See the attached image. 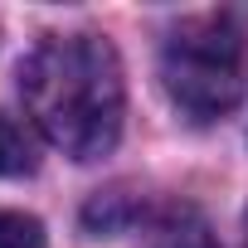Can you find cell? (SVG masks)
<instances>
[{
	"mask_svg": "<svg viewBox=\"0 0 248 248\" xmlns=\"http://www.w3.org/2000/svg\"><path fill=\"white\" fill-rule=\"evenodd\" d=\"M161 88L190 122H219L243 93V25L224 10L180 20L161 44Z\"/></svg>",
	"mask_w": 248,
	"mask_h": 248,
	"instance_id": "cell-2",
	"label": "cell"
},
{
	"mask_svg": "<svg viewBox=\"0 0 248 248\" xmlns=\"http://www.w3.org/2000/svg\"><path fill=\"white\" fill-rule=\"evenodd\" d=\"M20 97L34 127L73 161H97L122 137V59L102 34H44L20 59Z\"/></svg>",
	"mask_w": 248,
	"mask_h": 248,
	"instance_id": "cell-1",
	"label": "cell"
},
{
	"mask_svg": "<svg viewBox=\"0 0 248 248\" xmlns=\"http://www.w3.org/2000/svg\"><path fill=\"white\" fill-rule=\"evenodd\" d=\"M0 248H44V224L20 209H0Z\"/></svg>",
	"mask_w": 248,
	"mask_h": 248,
	"instance_id": "cell-5",
	"label": "cell"
},
{
	"mask_svg": "<svg viewBox=\"0 0 248 248\" xmlns=\"http://www.w3.org/2000/svg\"><path fill=\"white\" fill-rule=\"evenodd\" d=\"M30 170H34V141L25 137V127L0 117V180L5 175H30Z\"/></svg>",
	"mask_w": 248,
	"mask_h": 248,
	"instance_id": "cell-4",
	"label": "cell"
},
{
	"mask_svg": "<svg viewBox=\"0 0 248 248\" xmlns=\"http://www.w3.org/2000/svg\"><path fill=\"white\" fill-rule=\"evenodd\" d=\"M151 248H214L209 243V229L195 209H166L156 219V233H151Z\"/></svg>",
	"mask_w": 248,
	"mask_h": 248,
	"instance_id": "cell-3",
	"label": "cell"
}]
</instances>
